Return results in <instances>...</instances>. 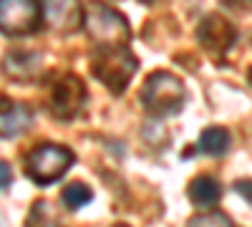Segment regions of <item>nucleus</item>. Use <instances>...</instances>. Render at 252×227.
I'll return each instance as SVG.
<instances>
[{
  "instance_id": "obj_12",
  "label": "nucleus",
  "mask_w": 252,
  "mask_h": 227,
  "mask_svg": "<svg viewBox=\"0 0 252 227\" xmlns=\"http://www.w3.org/2000/svg\"><path fill=\"white\" fill-rule=\"evenodd\" d=\"M229 147H232V136L222 127H209L197 139V152L209 154V157H222L229 152Z\"/></svg>"
},
{
  "instance_id": "obj_5",
  "label": "nucleus",
  "mask_w": 252,
  "mask_h": 227,
  "mask_svg": "<svg viewBox=\"0 0 252 227\" xmlns=\"http://www.w3.org/2000/svg\"><path fill=\"white\" fill-rule=\"evenodd\" d=\"M43 23V5L33 0H0V31L8 35L35 33Z\"/></svg>"
},
{
  "instance_id": "obj_11",
  "label": "nucleus",
  "mask_w": 252,
  "mask_h": 227,
  "mask_svg": "<svg viewBox=\"0 0 252 227\" xmlns=\"http://www.w3.org/2000/svg\"><path fill=\"white\" fill-rule=\"evenodd\" d=\"M187 195H189V199H192L197 207H212V204H217L220 197H222V187H220V182L215 177L202 174V177L192 179Z\"/></svg>"
},
{
  "instance_id": "obj_18",
  "label": "nucleus",
  "mask_w": 252,
  "mask_h": 227,
  "mask_svg": "<svg viewBox=\"0 0 252 227\" xmlns=\"http://www.w3.org/2000/svg\"><path fill=\"white\" fill-rule=\"evenodd\" d=\"M250 84H252V71H250Z\"/></svg>"
},
{
  "instance_id": "obj_14",
  "label": "nucleus",
  "mask_w": 252,
  "mask_h": 227,
  "mask_svg": "<svg viewBox=\"0 0 252 227\" xmlns=\"http://www.w3.org/2000/svg\"><path fill=\"white\" fill-rule=\"evenodd\" d=\"M187 227H232V220H229L224 212H204V215H197L187 222Z\"/></svg>"
},
{
  "instance_id": "obj_17",
  "label": "nucleus",
  "mask_w": 252,
  "mask_h": 227,
  "mask_svg": "<svg viewBox=\"0 0 252 227\" xmlns=\"http://www.w3.org/2000/svg\"><path fill=\"white\" fill-rule=\"evenodd\" d=\"M10 182H13V169L8 167L3 159H0V190H5Z\"/></svg>"
},
{
  "instance_id": "obj_2",
  "label": "nucleus",
  "mask_w": 252,
  "mask_h": 227,
  "mask_svg": "<svg viewBox=\"0 0 252 227\" xmlns=\"http://www.w3.org/2000/svg\"><path fill=\"white\" fill-rule=\"evenodd\" d=\"M139 68V61L129 48H96L91 58L94 76L106 86L111 94H121Z\"/></svg>"
},
{
  "instance_id": "obj_3",
  "label": "nucleus",
  "mask_w": 252,
  "mask_h": 227,
  "mask_svg": "<svg viewBox=\"0 0 252 227\" xmlns=\"http://www.w3.org/2000/svg\"><path fill=\"white\" fill-rule=\"evenodd\" d=\"M83 26L98 48H124L131 38L126 18L109 5H91L83 10Z\"/></svg>"
},
{
  "instance_id": "obj_15",
  "label": "nucleus",
  "mask_w": 252,
  "mask_h": 227,
  "mask_svg": "<svg viewBox=\"0 0 252 227\" xmlns=\"http://www.w3.org/2000/svg\"><path fill=\"white\" fill-rule=\"evenodd\" d=\"M28 227H58L56 217L48 212V202H38L33 215L28 217Z\"/></svg>"
},
{
  "instance_id": "obj_9",
  "label": "nucleus",
  "mask_w": 252,
  "mask_h": 227,
  "mask_svg": "<svg viewBox=\"0 0 252 227\" xmlns=\"http://www.w3.org/2000/svg\"><path fill=\"white\" fill-rule=\"evenodd\" d=\"M3 71L13 81H33L43 73V56L35 51H13L3 58Z\"/></svg>"
},
{
  "instance_id": "obj_7",
  "label": "nucleus",
  "mask_w": 252,
  "mask_h": 227,
  "mask_svg": "<svg viewBox=\"0 0 252 227\" xmlns=\"http://www.w3.org/2000/svg\"><path fill=\"white\" fill-rule=\"evenodd\" d=\"M197 40H199V46L204 51H209L212 56L222 58L229 48L235 46L237 31L222 15H207L202 23H199V28H197Z\"/></svg>"
},
{
  "instance_id": "obj_16",
  "label": "nucleus",
  "mask_w": 252,
  "mask_h": 227,
  "mask_svg": "<svg viewBox=\"0 0 252 227\" xmlns=\"http://www.w3.org/2000/svg\"><path fill=\"white\" fill-rule=\"evenodd\" d=\"M235 192L242 195V197L252 204V182H250V179H240V182L235 184Z\"/></svg>"
},
{
  "instance_id": "obj_1",
  "label": "nucleus",
  "mask_w": 252,
  "mask_h": 227,
  "mask_svg": "<svg viewBox=\"0 0 252 227\" xmlns=\"http://www.w3.org/2000/svg\"><path fill=\"white\" fill-rule=\"evenodd\" d=\"M139 98H141L144 109L149 114L172 116V114L182 111L184 98H187V89L169 71H157L144 81V86L139 91Z\"/></svg>"
},
{
  "instance_id": "obj_4",
  "label": "nucleus",
  "mask_w": 252,
  "mask_h": 227,
  "mask_svg": "<svg viewBox=\"0 0 252 227\" xmlns=\"http://www.w3.org/2000/svg\"><path fill=\"white\" fill-rule=\"evenodd\" d=\"M76 162V154L66 147H58V144H40L38 149L31 152L28 157V164H26V174L46 187V184H53L58 182L63 174H66Z\"/></svg>"
},
{
  "instance_id": "obj_19",
  "label": "nucleus",
  "mask_w": 252,
  "mask_h": 227,
  "mask_svg": "<svg viewBox=\"0 0 252 227\" xmlns=\"http://www.w3.org/2000/svg\"><path fill=\"white\" fill-rule=\"evenodd\" d=\"M119 227H124V225H119Z\"/></svg>"
},
{
  "instance_id": "obj_10",
  "label": "nucleus",
  "mask_w": 252,
  "mask_h": 227,
  "mask_svg": "<svg viewBox=\"0 0 252 227\" xmlns=\"http://www.w3.org/2000/svg\"><path fill=\"white\" fill-rule=\"evenodd\" d=\"M46 20L58 33H76L83 23V8L76 3H51L43 5Z\"/></svg>"
},
{
  "instance_id": "obj_13",
  "label": "nucleus",
  "mask_w": 252,
  "mask_h": 227,
  "mask_svg": "<svg viewBox=\"0 0 252 227\" xmlns=\"http://www.w3.org/2000/svg\"><path fill=\"white\" fill-rule=\"evenodd\" d=\"M61 199H63V204H66L68 210H81V207H86V204L94 199V192H91V187H86L83 182H71L66 190L61 192Z\"/></svg>"
},
{
  "instance_id": "obj_8",
  "label": "nucleus",
  "mask_w": 252,
  "mask_h": 227,
  "mask_svg": "<svg viewBox=\"0 0 252 227\" xmlns=\"http://www.w3.org/2000/svg\"><path fill=\"white\" fill-rule=\"evenodd\" d=\"M31 124H33L31 106L20 104V101L0 98V136L3 139L23 134L26 129H31Z\"/></svg>"
},
{
  "instance_id": "obj_6",
  "label": "nucleus",
  "mask_w": 252,
  "mask_h": 227,
  "mask_svg": "<svg viewBox=\"0 0 252 227\" xmlns=\"http://www.w3.org/2000/svg\"><path fill=\"white\" fill-rule=\"evenodd\" d=\"M83 101H86V86H83V81L78 76L68 73L53 86L48 106H51V114L56 119L66 121V119H73L81 111Z\"/></svg>"
}]
</instances>
